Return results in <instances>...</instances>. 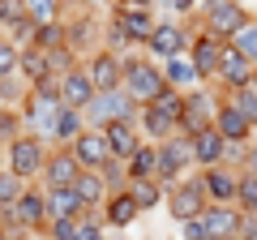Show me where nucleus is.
Instances as JSON below:
<instances>
[{"mask_svg":"<svg viewBox=\"0 0 257 240\" xmlns=\"http://www.w3.org/2000/svg\"><path fill=\"white\" fill-rule=\"evenodd\" d=\"M163 77L176 86V82H189V77H197V69H193V60H167V73H163Z\"/></svg>","mask_w":257,"mask_h":240,"instance_id":"72a5a7b5","label":"nucleus"},{"mask_svg":"<svg viewBox=\"0 0 257 240\" xmlns=\"http://www.w3.org/2000/svg\"><path fill=\"white\" fill-rule=\"evenodd\" d=\"M138 214H142V210H138V202H133V197H128V193H116V197L107 202V214H103V223H111V227H128Z\"/></svg>","mask_w":257,"mask_h":240,"instance_id":"5701e85b","label":"nucleus"},{"mask_svg":"<svg viewBox=\"0 0 257 240\" xmlns=\"http://www.w3.org/2000/svg\"><path fill=\"white\" fill-rule=\"evenodd\" d=\"M240 240H257V214H244V223H240Z\"/></svg>","mask_w":257,"mask_h":240,"instance_id":"58836bf2","label":"nucleus"},{"mask_svg":"<svg viewBox=\"0 0 257 240\" xmlns=\"http://www.w3.org/2000/svg\"><path fill=\"white\" fill-rule=\"evenodd\" d=\"M43 172H47V180H52V189H73V185H77V176H82L86 167L77 163L73 155H64V150H60V155H52V159H47V167H43Z\"/></svg>","mask_w":257,"mask_h":240,"instance_id":"9b49d317","label":"nucleus"},{"mask_svg":"<svg viewBox=\"0 0 257 240\" xmlns=\"http://www.w3.org/2000/svg\"><path fill=\"white\" fill-rule=\"evenodd\" d=\"M167 210H172V219H180V223L202 219V214H206V189H202V180L176 185L172 193H167Z\"/></svg>","mask_w":257,"mask_h":240,"instance_id":"f03ea898","label":"nucleus"},{"mask_svg":"<svg viewBox=\"0 0 257 240\" xmlns=\"http://www.w3.org/2000/svg\"><path fill=\"white\" fill-rule=\"evenodd\" d=\"M236 52L244 56V60H257V26H253V22L236 35Z\"/></svg>","mask_w":257,"mask_h":240,"instance_id":"7c9ffc66","label":"nucleus"},{"mask_svg":"<svg viewBox=\"0 0 257 240\" xmlns=\"http://www.w3.org/2000/svg\"><path fill=\"white\" fill-rule=\"evenodd\" d=\"M73 159L86 167V172H99V167L111 163V150H107V138L103 133H82L73 142Z\"/></svg>","mask_w":257,"mask_h":240,"instance_id":"423d86ee","label":"nucleus"},{"mask_svg":"<svg viewBox=\"0 0 257 240\" xmlns=\"http://www.w3.org/2000/svg\"><path fill=\"white\" fill-rule=\"evenodd\" d=\"M202 189L214 197V206H227L231 197H236V189H240V176L236 172H223V167H210V172L202 176Z\"/></svg>","mask_w":257,"mask_h":240,"instance_id":"f8f14e48","label":"nucleus"},{"mask_svg":"<svg viewBox=\"0 0 257 240\" xmlns=\"http://www.w3.org/2000/svg\"><path fill=\"white\" fill-rule=\"evenodd\" d=\"M124 86H128V99L155 103L159 94L167 90V77L159 73L155 65H146V60H133V65H124Z\"/></svg>","mask_w":257,"mask_h":240,"instance_id":"f257e3e1","label":"nucleus"},{"mask_svg":"<svg viewBox=\"0 0 257 240\" xmlns=\"http://www.w3.org/2000/svg\"><path fill=\"white\" fill-rule=\"evenodd\" d=\"M184 236H189V240H206V231H202V219L184 223Z\"/></svg>","mask_w":257,"mask_h":240,"instance_id":"ea45409f","label":"nucleus"},{"mask_svg":"<svg viewBox=\"0 0 257 240\" xmlns=\"http://www.w3.org/2000/svg\"><path fill=\"white\" fill-rule=\"evenodd\" d=\"M77 129H82V120H77V111H69V107H64L60 111V116H56V133H60V138H82V133H77Z\"/></svg>","mask_w":257,"mask_h":240,"instance_id":"473e14b6","label":"nucleus"},{"mask_svg":"<svg viewBox=\"0 0 257 240\" xmlns=\"http://www.w3.org/2000/svg\"><path fill=\"white\" fill-rule=\"evenodd\" d=\"M18 60H22V56H18V52H13V47H9V43H0V82H5V77H9V73H13V69H18Z\"/></svg>","mask_w":257,"mask_h":240,"instance_id":"4c0bfd02","label":"nucleus"},{"mask_svg":"<svg viewBox=\"0 0 257 240\" xmlns=\"http://www.w3.org/2000/svg\"><path fill=\"white\" fill-rule=\"evenodd\" d=\"M248 176H257V146L248 150Z\"/></svg>","mask_w":257,"mask_h":240,"instance_id":"a19ab883","label":"nucleus"},{"mask_svg":"<svg viewBox=\"0 0 257 240\" xmlns=\"http://www.w3.org/2000/svg\"><path fill=\"white\" fill-rule=\"evenodd\" d=\"M18 65H22V73H26L35 86L47 77V56H43V52H35V47H30V52H22V60H18Z\"/></svg>","mask_w":257,"mask_h":240,"instance_id":"bb28decb","label":"nucleus"},{"mask_svg":"<svg viewBox=\"0 0 257 240\" xmlns=\"http://www.w3.org/2000/svg\"><path fill=\"white\" fill-rule=\"evenodd\" d=\"M0 240H9V231H5V227H0Z\"/></svg>","mask_w":257,"mask_h":240,"instance_id":"c03bdc74","label":"nucleus"},{"mask_svg":"<svg viewBox=\"0 0 257 240\" xmlns=\"http://www.w3.org/2000/svg\"><path fill=\"white\" fill-rule=\"evenodd\" d=\"M236 197H240V210L244 214H257V176H240Z\"/></svg>","mask_w":257,"mask_h":240,"instance_id":"c85d7f7f","label":"nucleus"},{"mask_svg":"<svg viewBox=\"0 0 257 240\" xmlns=\"http://www.w3.org/2000/svg\"><path fill=\"white\" fill-rule=\"evenodd\" d=\"M253 86H257V77H253Z\"/></svg>","mask_w":257,"mask_h":240,"instance_id":"a18cd8bd","label":"nucleus"},{"mask_svg":"<svg viewBox=\"0 0 257 240\" xmlns=\"http://www.w3.org/2000/svg\"><path fill=\"white\" fill-rule=\"evenodd\" d=\"M73 193L82 197V206H94V202H103V176H94V172H82V176H77V185H73Z\"/></svg>","mask_w":257,"mask_h":240,"instance_id":"a878e982","label":"nucleus"},{"mask_svg":"<svg viewBox=\"0 0 257 240\" xmlns=\"http://www.w3.org/2000/svg\"><path fill=\"white\" fill-rule=\"evenodd\" d=\"M248 129H253V125H248L231 103H227V107H219V138H223V142H244Z\"/></svg>","mask_w":257,"mask_h":240,"instance_id":"412c9836","label":"nucleus"},{"mask_svg":"<svg viewBox=\"0 0 257 240\" xmlns=\"http://www.w3.org/2000/svg\"><path fill=\"white\" fill-rule=\"evenodd\" d=\"M176 9H180V13H189V9H193V0H176Z\"/></svg>","mask_w":257,"mask_h":240,"instance_id":"37998d69","label":"nucleus"},{"mask_svg":"<svg viewBox=\"0 0 257 240\" xmlns=\"http://www.w3.org/2000/svg\"><path fill=\"white\" fill-rule=\"evenodd\" d=\"M210 107H214L210 94H189V99H184V111H180V129L189 133V138L206 133L210 129Z\"/></svg>","mask_w":257,"mask_h":240,"instance_id":"0eeeda50","label":"nucleus"},{"mask_svg":"<svg viewBox=\"0 0 257 240\" xmlns=\"http://www.w3.org/2000/svg\"><path fill=\"white\" fill-rule=\"evenodd\" d=\"M13 223H18V227H39V223H47V197L35 193V189H26V193L13 202Z\"/></svg>","mask_w":257,"mask_h":240,"instance_id":"6e6552de","label":"nucleus"},{"mask_svg":"<svg viewBox=\"0 0 257 240\" xmlns=\"http://www.w3.org/2000/svg\"><path fill=\"white\" fill-rule=\"evenodd\" d=\"M22 197V180L18 176H0V206H13Z\"/></svg>","mask_w":257,"mask_h":240,"instance_id":"c9c22d12","label":"nucleus"},{"mask_svg":"<svg viewBox=\"0 0 257 240\" xmlns=\"http://www.w3.org/2000/svg\"><path fill=\"white\" fill-rule=\"evenodd\" d=\"M128 197L138 202V210H155L163 202V189H159V180H133L128 185Z\"/></svg>","mask_w":257,"mask_h":240,"instance_id":"393cba45","label":"nucleus"},{"mask_svg":"<svg viewBox=\"0 0 257 240\" xmlns=\"http://www.w3.org/2000/svg\"><path fill=\"white\" fill-rule=\"evenodd\" d=\"M82 197L73 189H52L47 193V219H82Z\"/></svg>","mask_w":257,"mask_h":240,"instance_id":"6ab92c4d","label":"nucleus"},{"mask_svg":"<svg viewBox=\"0 0 257 240\" xmlns=\"http://www.w3.org/2000/svg\"><path fill=\"white\" fill-rule=\"evenodd\" d=\"M133 5H138V9H146L150 0H124V9H133Z\"/></svg>","mask_w":257,"mask_h":240,"instance_id":"79ce46f5","label":"nucleus"},{"mask_svg":"<svg viewBox=\"0 0 257 240\" xmlns=\"http://www.w3.org/2000/svg\"><path fill=\"white\" fill-rule=\"evenodd\" d=\"M116 26L124 30V39H146L150 43V35H155V22H150L146 9H124V5H120L116 9Z\"/></svg>","mask_w":257,"mask_h":240,"instance_id":"f3484780","label":"nucleus"},{"mask_svg":"<svg viewBox=\"0 0 257 240\" xmlns=\"http://www.w3.org/2000/svg\"><path fill=\"white\" fill-rule=\"evenodd\" d=\"M35 43L43 47V52H56V47L64 43V30L56 26V22H47V26H39V30H35Z\"/></svg>","mask_w":257,"mask_h":240,"instance_id":"c756f323","label":"nucleus"},{"mask_svg":"<svg viewBox=\"0 0 257 240\" xmlns=\"http://www.w3.org/2000/svg\"><path fill=\"white\" fill-rule=\"evenodd\" d=\"M223 155H227V142L219 138V129H206V133L193 138V159L197 163H219Z\"/></svg>","mask_w":257,"mask_h":240,"instance_id":"aec40b11","label":"nucleus"},{"mask_svg":"<svg viewBox=\"0 0 257 240\" xmlns=\"http://www.w3.org/2000/svg\"><path fill=\"white\" fill-rule=\"evenodd\" d=\"M219 65H223V47H219V39H197V43H193V69H197V73L202 77H210V73H219Z\"/></svg>","mask_w":257,"mask_h":240,"instance_id":"a211bd4d","label":"nucleus"},{"mask_svg":"<svg viewBox=\"0 0 257 240\" xmlns=\"http://www.w3.org/2000/svg\"><path fill=\"white\" fill-rule=\"evenodd\" d=\"M231 107H236L248 125H257V90H253V86H244V90L231 94Z\"/></svg>","mask_w":257,"mask_h":240,"instance_id":"cd10ccee","label":"nucleus"},{"mask_svg":"<svg viewBox=\"0 0 257 240\" xmlns=\"http://www.w3.org/2000/svg\"><path fill=\"white\" fill-rule=\"evenodd\" d=\"M240 223H244V214L231 210V206H206L202 214L206 240H240Z\"/></svg>","mask_w":257,"mask_h":240,"instance_id":"7ed1b4c3","label":"nucleus"},{"mask_svg":"<svg viewBox=\"0 0 257 240\" xmlns=\"http://www.w3.org/2000/svg\"><path fill=\"white\" fill-rule=\"evenodd\" d=\"M69 240H103V227L94 219H77L73 231H69Z\"/></svg>","mask_w":257,"mask_h":240,"instance_id":"f704fd0d","label":"nucleus"},{"mask_svg":"<svg viewBox=\"0 0 257 240\" xmlns=\"http://www.w3.org/2000/svg\"><path fill=\"white\" fill-rule=\"evenodd\" d=\"M60 99L69 103V107H90V99H94L90 73H64L60 77Z\"/></svg>","mask_w":257,"mask_h":240,"instance_id":"4468645a","label":"nucleus"},{"mask_svg":"<svg viewBox=\"0 0 257 240\" xmlns=\"http://www.w3.org/2000/svg\"><path fill=\"white\" fill-rule=\"evenodd\" d=\"M206 26H210V35L214 39H236L240 30L248 26L244 22V9L240 5H231V0H219V5H210V13H206Z\"/></svg>","mask_w":257,"mask_h":240,"instance_id":"39448f33","label":"nucleus"},{"mask_svg":"<svg viewBox=\"0 0 257 240\" xmlns=\"http://www.w3.org/2000/svg\"><path fill=\"white\" fill-rule=\"evenodd\" d=\"M120 77H124V69H120V60H116V56H107V52H103V56H94V60H90V82H94V90H99V94L116 90V82H120Z\"/></svg>","mask_w":257,"mask_h":240,"instance_id":"2eb2a0df","label":"nucleus"},{"mask_svg":"<svg viewBox=\"0 0 257 240\" xmlns=\"http://www.w3.org/2000/svg\"><path fill=\"white\" fill-rule=\"evenodd\" d=\"M26 5V22H43L47 26V18H52V0H22Z\"/></svg>","mask_w":257,"mask_h":240,"instance_id":"e433bc0d","label":"nucleus"},{"mask_svg":"<svg viewBox=\"0 0 257 240\" xmlns=\"http://www.w3.org/2000/svg\"><path fill=\"white\" fill-rule=\"evenodd\" d=\"M184 47V35L176 26H155V35H150V52H159V56H172L176 60V52Z\"/></svg>","mask_w":257,"mask_h":240,"instance_id":"b1692460","label":"nucleus"},{"mask_svg":"<svg viewBox=\"0 0 257 240\" xmlns=\"http://www.w3.org/2000/svg\"><path fill=\"white\" fill-rule=\"evenodd\" d=\"M193 146H184V142H172L167 138L163 146H159V180H172V176H180V167L189 163Z\"/></svg>","mask_w":257,"mask_h":240,"instance_id":"dca6fc26","label":"nucleus"},{"mask_svg":"<svg viewBox=\"0 0 257 240\" xmlns=\"http://www.w3.org/2000/svg\"><path fill=\"white\" fill-rule=\"evenodd\" d=\"M128 180H159V150L138 146V155L128 159Z\"/></svg>","mask_w":257,"mask_h":240,"instance_id":"4be33fe9","label":"nucleus"},{"mask_svg":"<svg viewBox=\"0 0 257 240\" xmlns=\"http://www.w3.org/2000/svg\"><path fill=\"white\" fill-rule=\"evenodd\" d=\"M219 77L231 86V90H244V86H253V65H248V60L236 52V47H223V65H219Z\"/></svg>","mask_w":257,"mask_h":240,"instance_id":"9d476101","label":"nucleus"},{"mask_svg":"<svg viewBox=\"0 0 257 240\" xmlns=\"http://www.w3.org/2000/svg\"><path fill=\"white\" fill-rule=\"evenodd\" d=\"M90 120H99L103 129L116 125V120H128V99L120 90H107V94H99V99H90Z\"/></svg>","mask_w":257,"mask_h":240,"instance_id":"1a4fd4ad","label":"nucleus"},{"mask_svg":"<svg viewBox=\"0 0 257 240\" xmlns=\"http://www.w3.org/2000/svg\"><path fill=\"white\" fill-rule=\"evenodd\" d=\"M9 163H13V176H18V180H26V176L43 172L47 159H43V146H39L35 138H13V146H9Z\"/></svg>","mask_w":257,"mask_h":240,"instance_id":"20e7f679","label":"nucleus"},{"mask_svg":"<svg viewBox=\"0 0 257 240\" xmlns=\"http://www.w3.org/2000/svg\"><path fill=\"white\" fill-rule=\"evenodd\" d=\"M103 138H107L111 159H133V155H138V133H133V125H128V120L107 125V129H103Z\"/></svg>","mask_w":257,"mask_h":240,"instance_id":"ddd939ff","label":"nucleus"},{"mask_svg":"<svg viewBox=\"0 0 257 240\" xmlns=\"http://www.w3.org/2000/svg\"><path fill=\"white\" fill-rule=\"evenodd\" d=\"M0 22H9V26H26V5H22V0H0Z\"/></svg>","mask_w":257,"mask_h":240,"instance_id":"2f4dec72","label":"nucleus"}]
</instances>
